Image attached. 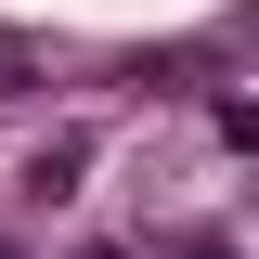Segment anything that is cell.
<instances>
[{"mask_svg":"<svg viewBox=\"0 0 259 259\" xmlns=\"http://www.w3.org/2000/svg\"><path fill=\"white\" fill-rule=\"evenodd\" d=\"M0 259H13V246H0Z\"/></svg>","mask_w":259,"mask_h":259,"instance_id":"cell-5","label":"cell"},{"mask_svg":"<svg viewBox=\"0 0 259 259\" xmlns=\"http://www.w3.org/2000/svg\"><path fill=\"white\" fill-rule=\"evenodd\" d=\"M182 259H246V246H233V233H194V246H182Z\"/></svg>","mask_w":259,"mask_h":259,"instance_id":"cell-3","label":"cell"},{"mask_svg":"<svg viewBox=\"0 0 259 259\" xmlns=\"http://www.w3.org/2000/svg\"><path fill=\"white\" fill-rule=\"evenodd\" d=\"M39 91V39H13V26H0V104H26Z\"/></svg>","mask_w":259,"mask_h":259,"instance_id":"cell-2","label":"cell"},{"mask_svg":"<svg viewBox=\"0 0 259 259\" xmlns=\"http://www.w3.org/2000/svg\"><path fill=\"white\" fill-rule=\"evenodd\" d=\"M78 168H91V143H78V130H52V143L26 156V194H78Z\"/></svg>","mask_w":259,"mask_h":259,"instance_id":"cell-1","label":"cell"},{"mask_svg":"<svg viewBox=\"0 0 259 259\" xmlns=\"http://www.w3.org/2000/svg\"><path fill=\"white\" fill-rule=\"evenodd\" d=\"M78 259H130V246H78Z\"/></svg>","mask_w":259,"mask_h":259,"instance_id":"cell-4","label":"cell"}]
</instances>
